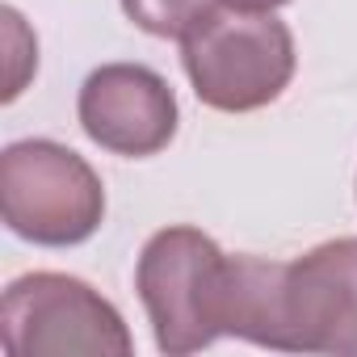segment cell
<instances>
[{
    "label": "cell",
    "instance_id": "obj_1",
    "mask_svg": "<svg viewBox=\"0 0 357 357\" xmlns=\"http://www.w3.org/2000/svg\"><path fill=\"white\" fill-rule=\"evenodd\" d=\"M227 261L231 257L198 227H164L143 244L135 290L160 353L185 357L223 336Z\"/></svg>",
    "mask_w": 357,
    "mask_h": 357
},
{
    "label": "cell",
    "instance_id": "obj_2",
    "mask_svg": "<svg viewBox=\"0 0 357 357\" xmlns=\"http://www.w3.org/2000/svg\"><path fill=\"white\" fill-rule=\"evenodd\" d=\"M181 63L202 105L252 114L286 93L294 76V34L273 13L223 5L181 38Z\"/></svg>",
    "mask_w": 357,
    "mask_h": 357
},
{
    "label": "cell",
    "instance_id": "obj_3",
    "mask_svg": "<svg viewBox=\"0 0 357 357\" xmlns=\"http://www.w3.org/2000/svg\"><path fill=\"white\" fill-rule=\"evenodd\" d=\"M5 227L43 248L84 244L105 219V185L84 155L55 139H22L0 155Z\"/></svg>",
    "mask_w": 357,
    "mask_h": 357
},
{
    "label": "cell",
    "instance_id": "obj_4",
    "mask_svg": "<svg viewBox=\"0 0 357 357\" xmlns=\"http://www.w3.org/2000/svg\"><path fill=\"white\" fill-rule=\"evenodd\" d=\"M0 332L13 357L43 353H101L126 357L135 349L118 307L72 273H26L9 282Z\"/></svg>",
    "mask_w": 357,
    "mask_h": 357
},
{
    "label": "cell",
    "instance_id": "obj_5",
    "mask_svg": "<svg viewBox=\"0 0 357 357\" xmlns=\"http://www.w3.org/2000/svg\"><path fill=\"white\" fill-rule=\"evenodd\" d=\"M282 349L357 357V236L315 244L286 261Z\"/></svg>",
    "mask_w": 357,
    "mask_h": 357
},
{
    "label": "cell",
    "instance_id": "obj_6",
    "mask_svg": "<svg viewBox=\"0 0 357 357\" xmlns=\"http://www.w3.org/2000/svg\"><path fill=\"white\" fill-rule=\"evenodd\" d=\"M76 114L97 147L130 160H147L164 151L176 135V122H181L168 80L143 63L97 68L80 84Z\"/></svg>",
    "mask_w": 357,
    "mask_h": 357
},
{
    "label": "cell",
    "instance_id": "obj_7",
    "mask_svg": "<svg viewBox=\"0 0 357 357\" xmlns=\"http://www.w3.org/2000/svg\"><path fill=\"white\" fill-rule=\"evenodd\" d=\"M215 9H223L219 0H122V13L151 38H176L194 34Z\"/></svg>",
    "mask_w": 357,
    "mask_h": 357
},
{
    "label": "cell",
    "instance_id": "obj_8",
    "mask_svg": "<svg viewBox=\"0 0 357 357\" xmlns=\"http://www.w3.org/2000/svg\"><path fill=\"white\" fill-rule=\"evenodd\" d=\"M219 5H227V9H248V13H273V9L290 5V0H219Z\"/></svg>",
    "mask_w": 357,
    "mask_h": 357
}]
</instances>
